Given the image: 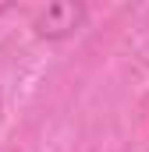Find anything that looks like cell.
<instances>
[{
  "label": "cell",
  "mask_w": 149,
  "mask_h": 152,
  "mask_svg": "<svg viewBox=\"0 0 149 152\" xmlns=\"http://www.w3.org/2000/svg\"><path fill=\"white\" fill-rule=\"evenodd\" d=\"M89 11L82 0H53L46 7H39L36 18H32V32L36 39H46V42H60V39H71L82 25H85Z\"/></svg>",
  "instance_id": "cell-1"
}]
</instances>
